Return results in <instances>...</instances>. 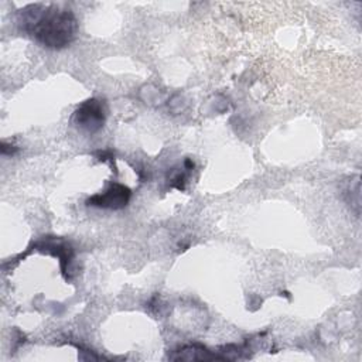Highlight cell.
<instances>
[{
	"instance_id": "6da1fadb",
	"label": "cell",
	"mask_w": 362,
	"mask_h": 362,
	"mask_svg": "<svg viewBox=\"0 0 362 362\" xmlns=\"http://www.w3.org/2000/svg\"><path fill=\"white\" fill-rule=\"evenodd\" d=\"M18 23L21 30L40 45L51 49L68 47L78 31L74 13L55 4H30L20 10Z\"/></svg>"
},
{
	"instance_id": "7a4b0ae2",
	"label": "cell",
	"mask_w": 362,
	"mask_h": 362,
	"mask_svg": "<svg viewBox=\"0 0 362 362\" xmlns=\"http://www.w3.org/2000/svg\"><path fill=\"white\" fill-rule=\"evenodd\" d=\"M74 124L85 133H96L106 120V105L98 98H89L74 112Z\"/></svg>"
},
{
	"instance_id": "3957f363",
	"label": "cell",
	"mask_w": 362,
	"mask_h": 362,
	"mask_svg": "<svg viewBox=\"0 0 362 362\" xmlns=\"http://www.w3.org/2000/svg\"><path fill=\"white\" fill-rule=\"evenodd\" d=\"M130 197H132V192L126 185L115 182L102 194L92 195L86 201V205L105 208V209H122L129 204Z\"/></svg>"
}]
</instances>
